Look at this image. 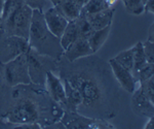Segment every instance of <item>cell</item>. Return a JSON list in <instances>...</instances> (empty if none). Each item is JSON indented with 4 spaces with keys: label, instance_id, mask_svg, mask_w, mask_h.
Wrapping results in <instances>:
<instances>
[{
    "label": "cell",
    "instance_id": "obj_1",
    "mask_svg": "<svg viewBox=\"0 0 154 129\" xmlns=\"http://www.w3.org/2000/svg\"><path fill=\"white\" fill-rule=\"evenodd\" d=\"M58 76L80 93L79 114L104 120L118 114L121 103L119 85L109 63L101 57L91 54L69 61L62 56L58 60Z\"/></svg>",
    "mask_w": 154,
    "mask_h": 129
},
{
    "label": "cell",
    "instance_id": "obj_2",
    "mask_svg": "<svg viewBox=\"0 0 154 129\" xmlns=\"http://www.w3.org/2000/svg\"><path fill=\"white\" fill-rule=\"evenodd\" d=\"M64 110L45 87L34 83L9 86L0 76V117L16 124L37 123L45 128L63 116Z\"/></svg>",
    "mask_w": 154,
    "mask_h": 129
},
{
    "label": "cell",
    "instance_id": "obj_3",
    "mask_svg": "<svg viewBox=\"0 0 154 129\" xmlns=\"http://www.w3.org/2000/svg\"><path fill=\"white\" fill-rule=\"evenodd\" d=\"M29 47L39 54L59 60L63 56L64 50L60 43V37L54 35L44 21L43 11L33 9L32 21L28 37Z\"/></svg>",
    "mask_w": 154,
    "mask_h": 129
},
{
    "label": "cell",
    "instance_id": "obj_4",
    "mask_svg": "<svg viewBox=\"0 0 154 129\" xmlns=\"http://www.w3.org/2000/svg\"><path fill=\"white\" fill-rule=\"evenodd\" d=\"M28 62V71L31 82L37 85H45L46 73L54 71L58 73V60L42 55L35 50L29 48L26 53Z\"/></svg>",
    "mask_w": 154,
    "mask_h": 129
},
{
    "label": "cell",
    "instance_id": "obj_5",
    "mask_svg": "<svg viewBox=\"0 0 154 129\" xmlns=\"http://www.w3.org/2000/svg\"><path fill=\"white\" fill-rule=\"evenodd\" d=\"M0 76L9 86L32 83L28 71L26 53L5 63L0 62Z\"/></svg>",
    "mask_w": 154,
    "mask_h": 129
},
{
    "label": "cell",
    "instance_id": "obj_6",
    "mask_svg": "<svg viewBox=\"0 0 154 129\" xmlns=\"http://www.w3.org/2000/svg\"><path fill=\"white\" fill-rule=\"evenodd\" d=\"M32 14H33V9L27 4H24L19 9H17L6 21L1 23L0 28L6 34L23 37L28 40Z\"/></svg>",
    "mask_w": 154,
    "mask_h": 129
},
{
    "label": "cell",
    "instance_id": "obj_7",
    "mask_svg": "<svg viewBox=\"0 0 154 129\" xmlns=\"http://www.w3.org/2000/svg\"><path fill=\"white\" fill-rule=\"evenodd\" d=\"M27 39L16 35H9L0 28V62L5 63L29 50Z\"/></svg>",
    "mask_w": 154,
    "mask_h": 129
},
{
    "label": "cell",
    "instance_id": "obj_8",
    "mask_svg": "<svg viewBox=\"0 0 154 129\" xmlns=\"http://www.w3.org/2000/svg\"><path fill=\"white\" fill-rule=\"evenodd\" d=\"M65 128L69 129H97V128H115L108 120L86 117L78 111H64L63 116L60 119Z\"/></svg>",
    "mask_w": 154,
    "mask_h": 129
},
{
    "label": "cell",
    "instance_id": "obj_9",
    "mask_svg": "<svg viewBox=\"0 0 154 129\" xmlns=\"http://www.w3.org/2000/svg\"><path fill=\"white\" fill-rule=\"evenodd\" d=\"M131 94L133 95L131 99V105L135 114L147 118H154V102H152L143 92L142 88L139 85V82L135 91Z\"/></svg>",
    "mask_w": 154,
    "mask_h": 129
},
{
    "label": "cell",
    "instance_id": "obj_10",
    "mask_svg": "<svg viewBox=\"0 0 154 129\" xmlns=\"http://www.w3.org/2000/svg\"><path fill=\"white\" fill-rule=\"evenodd\" d=\"M109 65L111 67V70H112V73L114 76V78L116 79L118 85L125 90L128 93L131 94L135 91L137 84L138 82L135 80V78L133 76V73L131 71L128 70L126 68H125L123 66H121L120 64L118 63L117 61L114 60V58L110 59L108 61Z\"/></svg>",
    "mask_w": 154,
    "mask_h": 129
},
{
    "label": "cell",
    "instance_id": "obj_11",
    "mask_svg": "<svg viewBox=\"0 0 154 129\" xmlns=\"http://www.w3.org/2000/svg\"><path fill=\"white\" fill-rule=\"evenodd\" d=\"M43 17L49 31L54 35L61 37L69 22L66 17L59 11L57 6L49 7L45 11H43Z\"/></svg>",
    "mask_w": 154,
    "mask_h": 129
},
{
    "label": "cell",
    "instance_id": "obj_12",
    "mask_svg": "<svg viewBox=\"0 0 154 129\" xmlns=\"http://www.w3.org/2000/svg\"><path fill=\"white\" fill-rule=\"evenodd\" d=\"M44 87L48 90L49 95L51 96V98L57 103H59L64 110L66 106L65 89H64V85L58 74H56V73H54V71H48L46 73L45 85H44Z\"/></svg>",
    "mask_w": 154,
    "mask_h": 129
},
{
    "label": "cell",
    "instance_id": "obj_13",
    "mask_svg": "<svg viewBox=\"0 0 154 129\" xmlns=\"http://www.w3.org/2000/svg\"><path fill=\"white\" fill-rule=\"evenodd\" d=\"M95 54L89 47L88 40L83 37H78L75 41H73L67 49L64 50L63 56L69 61H75L82 57L89 56Z\"/></svg>",
    "mask_w": 154,
    "mask_h": 129
},
{
    "label": "cell",
    "instance_id": "obj_14",
    "mask_svg": "<svg viewBox=\"0 0 154 129\" xmlns=\"http://www.w3.org/2000/svg\"><path fill=\"white\" fill-rule=\"evenodd\" d=\"M114 11H115L114 7L111 6L107 9H104V11L91 15H84V16H85L88 23L91 24V26L94 28V30H99V29L105 28V27L112 24Z\"/></svg>",
    "mask_w": 154,
    "mask_h": 129
},
{
    "label": "cell",
    "instance_id": "obj_15",
    "mask_svg": "<svg viewBox=\"0 0 154 129\" xmlns=\"http://www.w3.org/2000/svg\"><path fill=\"white\" fill-rule=\"evenodd\" d=\"M61 81L64 85L65 96H66V106L64 108V111H77V108L82 102V97H81L80 93L75 88H73L66 80L61 79Z\"/></svg>",
    "mask_w": 154,
    "mask_h": 129
},
{
    "label": "cell",
    "instance_id": "obj_16",
    "mask_svg": "<svg viewBox=\"0 0 154 129\" xmlns=\"http://www.w3.org/2000/svg\"><path fill=\"white\" fill-rule=\"evenodd\" d=\"M110 31H111V25H109V26L105 27V28L95 30L93 32V34L88 37V40L89 47L91 48L94 53H97L103 47V44H105V41L108 38Z\"/></svg>",
    "mask_w": 154,
    "mask_h": 129
},
{
    "label": "cell",
    "instance_id": "obj_17",
    "mask_svg": "<svg viewBox=\"0 0 154 129\" xmlns=\"http://www.w3.org/2000/svg\"><path fill=\"white\" fill-rule=\"evenodd\" d=\"M59 11L66 17L68 21H74L80 15L81 7L78 6L73 0H63L57 5Z\"/></svg>",
    "mask_w": 154,
    "mask_h": 129
},
{
    "label": "cell",
    "instance_id": "obj_18",
    "mask_svg": "<svg viewBox=\"0 0 154 129\" xmlns=\"http://www.w3.org/2000/svg\"><path fill=\"white\" fill-rule=\"evenodd\" d=\"M133 54H134V66H133L131 73H133V76L137 81L139 70L147 63V59H146L144 49H143V43H141V41L140 43H137L133 47Z\"/></svg>",
    "mask_w": 154,
    "mask_h": 129
},
{
    "label": "cell",
    "instance_id": "obj_19",
    "mask_svg": "<svg viewBox=\"0 0 154 129\" xmlns=\"http://www.w3.org/2000/svg\"><path fill=\"white\" fill-rule=\"evenodd\" d=\"M78 31H77V27L74 21H69L68 25L66 26L65 30H64L63 34L60 37V43L63 50L68 48L70 44L75 41L78 38Z\"/></svg>",
    "mask_w": 154,
    "mask_h": 129
},
{
    "label": "cell",
    "instance_id": "obj_20",
    "mask_svg": "<svg viewBox=\"0 0 154 129\" xmlns=\"http://www.w3.org/2000/svg\"><path fill=\"white\" fill-rule=\"evenodd\" d=\"M111 6L112 5H110L107 0H88L81 8V12L83 15H91L104 11Z\"/></svg>",
    "mask_w": 154,
    "mask_h": 129
},
{
    "label": "cell",
    "instance_id": "obj_21",
    "mask_svg": "<svg viewBox=\"0 0 154 129\" xmlns=\"http://www.w3.org/2000/svg\"><path fill=\"white\" fill-rule=\"evenodd\" d=\"M74 22H75V24H76L79 37H83V38L88 39V37L93 34L94 31H95L93 27L91 26V24L88 22L85 16H84L81 11H80V15L74 20Z\"/></svg>",
    "mask_w": 154,
    "mask_h": 129
},
{
    "label": "cell",
    "instance_id": "obj_22",
    "mask_svg": "<svg viewBox=\"0 0 154 129\" xmlns=\"http://www.w3.org/2000/svg\"><path fill=\"white\" fill-rule=\"evenodd\" d=\"M24 4H25L24 0H4L3 7H2L1 23L6 21L17 9H19Z\"/></svg>",
    "mask_w": 154,
    "mask_h": 129
},
{
    "label": "cell",
    "instance_id": "obj_23",
    "mask_svg": "<svg viewBox=\"0 0 154 129\" xmlns=\"http://www.w3.org/2000/svg\"><path fill=\"white\" fill-rule=\"evenodd\" d=\"M114 60L117 61L121 66H123L128 70L131 71L134 66V54H133V48L125 50L120 52L117 56L114 57Z\"/></svg>",
    "mask_w": 154,
    "mask_h": 129
},
{
    "label": "cell",
    "instance_id": "obj_24",
    "mask_svg": "<svg viewBox=\"0 0 154 129\" xmlns=\"http://www.w3.org/2000/svg\"><path fill=\"white\" fill-rule=\"evenodd\" d=\"M154 76V63H146L142 68L139 70L138 76H137V82H143L148 80L149 78Z\"/></svg>",
    "mask_w": 154,
    "mask_h": 129
},
{
    "label": "cell",
    "instance_id": "obj_25",
    "mask_svg": "<svg viewBox=\"0 0 154 129\" xmlns=\"http://www.w3.org/2000/svg\"><path fill=\"white\" fill-rule=\"evenodd\" d=\"M139 85L142 88L143 92L148 96V98L154 102V76L146 81L140 82Z\"/></svg>",
    "mask_w": 154,
    "mask_h": 129
},
{
    "label": "cell",
    "instance_id": "obj_26",
    "mask_svg": "<svg viewBox=\"0 0 154 129\" xmlns=\"http://www.w3.org/2000/svg\"><path fill=\"white\" fill-rule=\"evenodd\" d=\"M143 49L148 63H154V43L146 40L143 43Z\"/></svg>",
    "mask_w": 154,
    "mask_h": 129
},
{
    "label": "cell",
    "instance_id": "obj_27",
    "mask_svg": "<svg viewBox=\"0 0 154 129\" xmlns=\"http://www.w3.org/2000/svg\"><path fill=\"white\" fill-rule=\"evenodd\" d=\"M48 1V0H24L25 4L30 6L32 9H39L41 11H43Z\"/></svg>",
    "mask_w": 154,
    "mask_h": 129
},
{
    "label": "cell",
    "instance_id": "obj_28",
    "mask_svg": "<svg viewBox=\"0 0 154 129\" xmlns=\"http://www.w3.org/2000/svg\"><path fill=\"white\" fill-rule=\"evenodd\" d=\"M17 124L9 122L8 120L4 118L0 117V129H11V128H16Z\"/></svg>",
    "mask_w": 154,
    "mask_h": 129
},
{
    "label": "cell",
    "instance_id": "obj_29",
    "mask_svg": "<svg viewBox=\"0 0 154 129\" xmlns=\"http://www.w3.org/2000/svg\"><path fill=\"white\" fill-rule=\"evenodd\" d=\"M144 11L153 14L154 12V0H146L145 4H144Z\"/></svg>",
    "mask_w": 154,
    "mask_h": 129
},
{
    "label": "cell",
    "instance_id": "obj_30",
    "mask_svg": "<svg viewBox=\"0 0 154 129\" xmlns=\"http://www.w3.org/2000/svg\"><path fill=\"white\" fill-rule=\"evenodd\" d=\"M153 30H154V28H153V24L150 26V28H149V33H148V38H147V40L149 41H153L154 43V34H153Z\"/></svg>",
    "mask_w": 154,
    "mask_h": 129
},
{
    "label": "cell",
    "instance_id": "obj_31",
    "mask_svg": "<svg viewBox=\"0 0 154 129\" xmlns=\"http://www.w3.org/2000/svg\"><path fill=\"white\" fill-rule=\"evenodd\" d=\"M145 129H153L154 128V118H149V122L146 124Z\"/></svg>",
    "mask_w": 154,
    "mask_h": 129
},
{
    "label": "cell",
    "instance_id": "obj_32",
    "mask_svg": "<svg viewBox=\"0 0 154 129\" xmlns=\"http://www.w3.org/2000/svg\"><path fill=\"white\" fill-rule=\"evenodd\" d=\"M73 1L75 2L78 6H80L81 8H82V6L84 5V3H85V0H73Z\"/></svg>",
    "mask_w": 154,
    "mask_h": 129
},
{
    "label": "cell",
    "instance_id": "obj_33",
    "mask_svg": "<svg viewBox=\"0 0 154 129\" xmlns=\"http://www.w3.org/2000/svg\"><path fill=\"white\" fill-rule=\"evenodd\" d=\"M4 0H0V25H1V17H2V7H3Z\"/></svg>",
    "mask_w": 154,
    "mask_h": 129
},
{
    "label": "cell",
    "instance_id": "obj_34",
    "mask_svg": "<svg viewBox=\"0 0 154 129\" xmlns=\"http://www.w3.org/2000/svg\"><path fill=\"white\" fill-rule=\"evenodd\" d=\"M49 1L53 3V5H57V4H59L61 1H63V0H49Z\"/></svg>",
    "mask_w": 154,
    "mask_h": 129
},
{
    "label": "cell",
    "instance_id": "obj_35",
    "mask_svg": "<svg viewBox=\"0 0 154 129\" xmlns=\"http://www.w3.org/2000/svg\"><path fill=\"white\" fill-rule=\"evenodd\" d=\"M86 1H88V0H85V2H86Z\"/></svg>",
    "mask_w": 154,
    "mask_h": 129
}]
</instances>
